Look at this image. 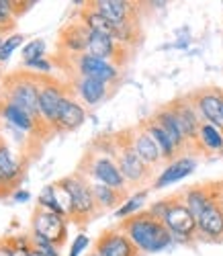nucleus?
<instances>
[{
  "mask_svg": "<svg viewBox=\"0 0 223 256\" xmlns=\"http://www.w3.org/2000/svg\"><path fill=\"white\" fill-rule=\"evenodd\" d=\"M125 230H127V236L131 238V242L146 252H158V250L166 248L172 240L166 224L156 220L152 213H142V216L127 220Z\"/></svg>",
  "mask_w": 223,
  "mask_h": 256,
  "instance_id": "1",
  "label": "nucleus"
},
{
  "mask_svg": "<svg viewBox=\"0 0 223 256\" xmlns=\"http://www.w3.org/2000/svg\"><path fill=\"white\" fill-rule=\"evenodd\" d=\"M35 232L37 238L50 244H62L66 236V224L54 211H41L35 216Z\"/></svg>",
  "mask_w": 223,
  "mask_h": 256,
  "instance_id": "2",
  "label": "nucleus"
},
{
  "mask_svg": "<svg viewBox=\"0 0 223 256\" xmlns=\"http://www.w3.org/2000/svg\"><path fill=\"white\" fill-rule=\"evenodd\" d=\"M96 254L100 256H138V246L129 236L119 232H106L96 242Z\"/></svg>",
  "mask_w": 223,
  "mask_h": 256,
  "instance_id": "3",
  "label": "nucleus"
},
{
  "mask_svg": "<svg viewBox=\"0 0 223 256\" xmlns=\"http://www.w3.org/2000/svg\"><path fill=\"white\" fill-rule=\"evenodd\" d=\"M164 224L170 232L174 234H180V236H190V234L196 230V218L190 213L188 207L180 205V203H174L170 205L168 213L164 216Z\"/></svg>",
  "mask_w": 223,
  "mask_h": 256,
  "instance_id": "4",
  "label": "nucleus"
},
{
  "mask_svg": "<svg viewBox=\"0 0 223 256\" xmlns=\"http://www.w3.org/2000/svg\"><path fill=\"white\" fill-rule=\"evenodd\" d=\"M66 184H68L70 193H72V213L74 216H78V218L90 216L94 209V203H96L92 190L78 180H66Z\"/></svg>",
  "mask_w": 223,
  "mask_h": 256,
  "instance_id": "5",
  "label": "nucleus"
},
{
  "mask_svg": "<svg viewBox=\"0 0 223 256\" xmlns=\"http://www.w3.org/2000/svg\"><path fill=\"white\" fill-rule=\"evenodd\" d=\"M12 104L20 106L27 115H31L33 119H37V115L41 113L39 109V90L35 88V84L23 82V84H16L12 88Z\"/></svg>",
  "mask_w": 223,
  "mask_h": 256,
  "instance_id": "6",
  "label": "nucleus"
},
{
  "mask_svg": "<svg viewBox=\"0 0 223 256\" xmlns=\"http://www.w3.org/2000/svg\"><path fill=\"white\" fill-rule=\"evenodd\" d=\"M80 70L86 78H94V80H100V82L113 80L117 76L113 66H108L104 60H98V58H92V56H82Z\"/></svg>",
  "mask_w": 223,
  "mask_h": 256,
  "instance_id": "7",
  "label": "nucleus"
},
{
  "mask_svg": "<svg viewBox=\"0 0 223 256\" xmlns=\"http://www.w3.org/2000/svg\"><path fill=\"white\" fill-rule=\"evenodd\" d=\"M196 224L205 234H209V236H221L223 234V209L217 203H211L203 213H200Z\"/></svg>",
  "mask_w": 223,
  "mask_h": 256,
  "instance_id": "8",
  "label": "nucleus"
},
{
  "mask_svg": "<svg viewBox=\"0 0 223 256\" xmlns=\"http://www.w3.org/2000/svg\"><path fill=\"white\" fill-rule=\"evenodd\" d=\"M198 106L207 121H211L213 127L223 132V98L219 94H203L198 98Z\"/></svg>",
  "mask_w": 223,
  "mask_h": 256,
  "instance_id": "9",
  "label": "nucleus"
},
{
  "mask_svg": "<svg viewBox=\"0 0 223 256\" xmlns=\"http://www.w3.org/2000/svg\"><path fill=\"white\" fill-rule=\"evenodd\" d=\"M194 166H196V162H194L192 158H182V160H178V162L170 164V166L164 170V172H162V176L158 178V182H156V188L168 186V184H172V182H176V180L184 178L186 174L192 172Z\"/></svg>",
  "mask_w": 223,
  "mask_h": 256,
  "instance_id": "10",
  "label": "nucleus"
},
{
  "mask_svg": "<svg viewBox=\"0 0 223 256\" xmlns=\"http://www.w3.org/2000/svg\"><path fill=\"white\" fill-rule=\"evenodd\" d=\"M62 100H64V96L54 86H43L39 90V109H41V113L46 115L50 121L58 123V113H60Z\"/></svg>",
  "mask_w": 223,
  "mask_h": 256,
  "instance_id": "11",
  "label": "nucleus"
},
{
  "mask_svg": "<svg viewBox=\"0 0 223 256\" xmlns=\"http://www.w3.org/2000/svg\"><path fill=\"white\" fill-rule=\"evenodd\" d=\"M84 121V111L82 106L76 104L74 100L64 98L60 104V113H58V123L64 127V130H76L78 125H82Z\"/></svg>",
  "mask_w": 223,
  "mask_h": 256,
  "instance_id": "12",
  "label": "nucleus"
},
{
  "mask_svg": "<svg viewBox=\"0 0 223 256\" xmlns=\"http://www.w3.org/2000/svg\"><path fill=\"white\" fill-rule=\"evenodd\" d=\"M96 4V10L108 18L113 25H121L127 20V10H129V4L123 2V0H98Z\"/></svg>",
  "mask_w": 223,
  "mask_h": 256,
  "instance_id": "13",
  "label": "nucleus"
},
{
  "mask_svg": "<svg viewBox=\"0 0 223 256\" xmlns=\"http://www.w3.org/2000/svg\"><path fill=\"white\" fill-rule=\"evenodd\" d=\"M121 172H123V176L131 178V180H140L146 174L144 160L138 156L136 148H125L123 150V154H121Z\"/></svg>",
  "mask_w": 223,
  "mask_h": 256,
  "instance_id": "14",
  "label": "nucleus"
},
{
  "mask_svg": "<svg viewBox=\"0 0 223 256\" xmlns=\"http://www.w3.org/2000/svg\"><path fill=\"white\" fill-rule=\"evenodd\" d=\"M94 174L98 176V180L110 188H121L123 186V172H121V168H117L113 162H108V160H98L94 164Z\"/></svg>",
  "mask_w": 223,
  "mask_h": 256,
  "instance_id": "15",
  "label": "nucleus"
},
{
  "mask_svg": "<svg viewBox=\"0 0 223 256\" xmlns=\"http://www.w3.org/2000/svg\"><path fill=\"white\" fill-rule=\"evenodd\" d=\"M154 123L158 125L160 130L170 138V142L174 144V148L182 146L184 136H182L180 125H178V121H176V117H174L172 111H162V113H158V115H156V121H154Z\"/></svg>",
  "mask_w": 223,
  "mask_h": 256,
  "instance_id": "16",
  "label": "nucleus"
},
{
  "mask_svg": "<svg viewBox=\"0 0 223 256\" xmlns=\"http://www.w3.org/2000/svg\"><path fill=\"white\" fill-rule=\"evenodd\" d=\"M136 152H138V156L144 162H150V164L158 162L162 158L160 148H158V144H156V140L150 136V132H142L138 136V140H136Z\"/></svg>",
  "mask_w": 223,
  "mask_h": 256,
  "instance_id": "17",
  "label": "nucleus"
},
{
  "mask_svg": "<svg viewBox=\"0 0 223 256\" xmlns=\"http://www.w3.org/2000/svg\"><path fill=\"white\" fill-rule=\"evenodd\" d=\"M90 35L92 31L88 29L86 25H74V27H68L64 33V41H66V46H68L70 50H88V44H90Z\"/></svg>",
  "mask_w": 223,
  "mask_h": 256,
  "instance_id": "18",
  "label": "nucleus"
},
{
  "mask_svg": "<svg viewBox=\"0 0 223 256\" xmlns=\"http://www.w3.org/2000/svg\"><path fill=\"white\" fill-rule=\"evenodd\" d=\"M84 20H86V27L90 29L92 33H102V35H108L115 39V33H117V27L110 23L108 18H104L98 10H92V12H86L84 14Z\"/></svg>",
  "mask_w": 223,
  "mask_h": 256,
  "instance_id": "19",
  "label": "nucleus"
},
{
  "mask_svg": "<svg viewBox=\"0 0 223 256\" xmlns=\"http://www.w3.org/2000/svg\"><path fill=\"white\" fill-rule=\"evenodd\" d=\"M172 113H174L178 125H180L182 136H184V138H194L200 127H198V121H196L194 113L190 111V106H180V109H176V111H172Z\"/></svg>",
  "mask_w": 223,
  "mask_h": 256,
  "instance_id": "20",
  "label": "nucleus"
},
{
  "mask_svg": "<svg viewBox=\"0 0 223 256\" xmlns=\"http://www.w3.org/2000/svg\"><path fill=\"white\" fill-rule=\"evenodd\" d=\"M88 54L92 58L104 60L113 54V37L102 35V33H92L90 35V44H88Z\"/></svg>",
  "mask_w": 223,
  "mask_h": 256,
  "instance_id": "21",
  "label": "nucleus"
},
{
  "mask_svg": "<svg viewBox=\"0 0 223 256\" xmlns=\"http://www.w3.org/2000/svg\"><path fill=\"white\" fill-rule=\"evenodd\" d=\"M80 94L88 104H94L104 96V82L94 78H84L80 82Z\"/></svg>",
  "mask_w": 223,
  "mask_h": 256,
  "instance_id": "22",
  "label": "nucleus"
},
{
  "mask_svg": "<svg viewBox=\"0 0 223 256\" xmlns=\"http://www.w3.org/2000/svg\"><path fill=\"white\" fill-rule=\"evenodd\" d=\"M186 207L190 209V213H192V216L198 220L200 218V213H203L211 203H215L209 195H207V190L205 188H194V190H190V193H188V197H186Z\"/></svg>",
  "mask_w": 223,
  "mask_h": 256,
  "instance_id": "23",
  "label": "nucleus"
},
{
  "mask_svg": "<svg viewBox=\"0 0 223 256\" xmlns=\"http://www.w3.org/2000/svg\"><path fill=\"white\" fill-rule=\"evenodd\" d=\"M2 115H4L12 125L20 127V130H31V127H33V117L27 115L23 109H20V106H16V104H12V102H8L4 109H2Z\"/></svg>",
  "mask_w": 223,
  "mask_h": 256,
  "instance_id": "24",
  "label": "nucleus"
},
{
  "mask_svg": "<svg viewBox=\"0 0 223 256\" xmlns=\"http://www.w3.org/2000/svg\"><path fill=\"white\" fill-rule=\"evenodd\" d=\"M148 132H150V136L156 140V144H158L162 156H164V158H170V156L174 154V144L170 142V138H168L156 123H152V125L148 127Z\"/></svg>",
  "mask_w": 223,
  "mask_h": 256,
  "instance_id": "25",
  "label": "nucleus"
},
{
  "mask_svg": "<svg viewBox=\"0 0 223 256\" xmlns=\"http://www.w3.org/2000/svg\"><path fill=\"white\" fill-rule=\"evenodd\" d=\"M18 174V164L4 146H0V178H14Z\"/></svg>",
  "mask_w": 223,
  "mask_h": 256,
  "instance_id": "26",
  "label": "nucleus"
},
{
  "mask_svg": "<svg viewBox=\"0 0 223 256\" xmlns=\"http://www.w3.org/2000/svg\"><path fill=\"white\" fill-rule=\"evenodd\" d=\"M200 140L211 150H221L223 148V136L213 125H200Z\"/></svg>",
  "mask_w": 223,
  "mask_h": 256,
  "instance_id": "27",
  "label": "nucleus"
},
{
  "mask_svg": "<svg viewBox=\"0 0 223 256\" xmlns=\"http://www.w3.org/2000/svg\"><path fill=\"white\" fill-rule=\"evenodd\" d=\"M92 195H94V201H98L104 207H110L117 201V188H110L106 184H96L92 186Z\"/></svg>",
  "mask_w": 223,
  "mask_h": 256,
  "instance_id": "28",
  "label": "nucleus"
},
{
  "mask_svg": "<svg viewBox=\"0 0 223 256\" xmlns=\"http://www.w3.org/2000/svg\"><path fill=\"white\" fill-rule=\"evenodd\" d=\"M39 203H41V205H46L50 211L58 213V216H62V213H64V209H62V207L58 205V201H56V190H54V186H46V188L41 190Z\"/></svg>",
  "mask_w": 223,
  "mask_h": 256,
  "instance_id": "29",
  "label": "nucleus"
},
{
  "mask_svg": "<svg viewBox=\"0 0 223 256\" xmlns=\"http://www.w3.org/2000/svg\"><path fill=\"white\" fill-rule=\"evenodd\" d=\"M43 50H46V44H43L41 39H35V41H31V44L25 48V52H23V58H25V62H27V64H31V62L39 60V58L43 56Z\"/></svg>",
  "mask_w": 223,
  "mask_h": 256,
  "instance_id": "30",
  "label": "nucleus"
},
{
  "mask_svg": "<svg viewBox=\"0 0 223 256\" xmlns=\"http://www.w3.org/2000/svg\"><path fill=\"white\" fill-rule=\"evenodd\" d=\"M23 44V35H12V37H8V39H4V44H2V48H0V62H4V60H8V56Z\"/></svg>",
  "mask_w": 223,
  "mask_h": 256,
  "instance_id": "31",
  "label": "nucleus"
},
{
  "mask_svg": "<svg viewBox=\"0 0 223 256\" xmlns=\"http://www.w3.org/2000/svg\"><path fill=\"white\" fill-rule=\"evenodd\" d=\"M144 199H146V193H140V195H136L133 199H129L123 207L117 209V218H125V216H129V213H133L136 209H140V205L144 203Z\"/></svg>",
  "mask_w": 223,
  "mask_h": 256,
  "instance_id": "32",
  "label": "nucleus"
},
{
  "mask_svg": "<svg viewBox=\"0 0 223 256\" xmlns=\"http://www.w3.org/2000/svg\"><path fill=\"white\" fill-rule=\"evenodd\" d=\"M86 246H88V236H78L76 242H74V246H72L70 256H80V252H82Z\"/></svg>",
  "mask_w": 223,
  "mask_h": 256,
  "instance_id": "33",
  "label": "nucleus"
},
{
  "mask_svg": "<svg viewBox=\"0 0 223 256\" xmlns=\"http://www.w3.org/2000/svg\"><path fill=\"white\" fill-rule=\"evenodd\" d=\"M29 66L39 68V70H43V72H48V70H50V64H48V62H43V60H35V62L29 64Z\"/></svg>",
  "mask_w": 223,
  "mask_h": 256,
  "instance_id": "34",
  "label": "nucleus"
},
{
  "mask_svg": "<svg viewBox=\"0 0 223 256\" xmlns=\"http://www.w3.org/2000/svg\"><path fill=\"white\" fill-rule=\"evenodd\" d=\"M10 256H31V252L27 248H10Z\"/></svg>",
  "mask_w": 223,
  "mask_h": 256,
  "instance_id": "35",
  "label": "nucleus"
},
{
  "mask_svg": "<svg viewBox=\"0 0 223 256\" xmlns=\"http://www.w3.org/2000/svg\"><path fill=\"white\" fill-rule=\"evenodd\" d=\"M14 199H16V201H27V199H29V193H25V190H23V193H16Z\"/></svg>",
  "mask_w": 223,
  "mask_h": 256,
  "instance_id": "36",
  "label": "nucleus"
},
{
  "mask_svg": "<svg viewBox=\"0 0 223 256\" xmlns=\"http://www.w3.org/2000/svg\"><path fill=\"white\" fill-rule=\"evenodd\" d=\"M0 256H10V248H6V246L0 244Z\"/></svg>",
  "mask_w": 223,
  "mask_h": 256,
  "instance_id": "37",
  "label": "nucleus"
},
{
  "mask_svg": "<svg viewBox=\"0 0 223 256\" xmlns=\"http://www.w3.org/2000/svg\"><path fill=\"white\" fill-rule=\"evenodd\" d=\"M31 256H48V254H43V252H41L39 248H35V250L31 252Z\"/></svg>",
  "mask_w": 223,
  "mask_h": 256,
  "instance_id": "38",
  "label": "nucleus"
},
{
  "mask_svg": "<svg viewBox=\"0 0 223 256\" xmlns=\"http://www.w3.org/2000/svg\"><path fill=\"white\" fill-rule=\"evenodd\" d=\"M90 256H100V254H96V252H94V254H90Z\"/></svg>",
  "mask_w": 223,
  "mask_h": 256,
  "instance_id": "39",
  "label": "nucleus"
}]
</instances>
